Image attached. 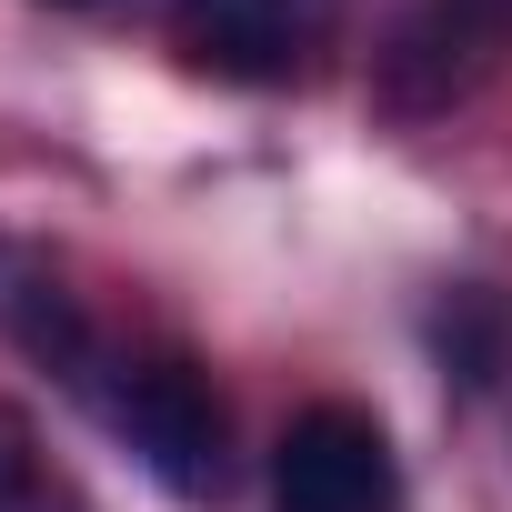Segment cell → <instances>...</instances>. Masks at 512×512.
<instances>
[{"label":"cell","mask_w":512,"mask_h":512,"mask_svg":"<svg viewBox=\"0 0 512 512\" xmlns=\"http://www.w3.org/2000/svg\"><path fill=\"white\" fill-rule=\"evenodd\" d=\"M512 51V0H412L372 51L382 121H452Z\"/></svg>","instance_id":"obj_1"},{"label":"cell","mask_w":512,"mask_h":512,"mask_svg":"<svg viewBox=\"0 0 512 512\" xmlns=\"http://www.w3.org/2000/svg\"><path fill=\"white\" fill-rule=\"evenodd\" d=\"M111 412H121V432H131V452L171 482V492H221V442H231V422H221V392H211V372L201 362H181V352H151V362H131L121 372V392H111Z\"/></svg>","instance_id":"obj_2"},{"label":"cell","mask_w":512,"mask_h":512,"mask_svg":"<svg viewBox=\"0 0 512 512\" xmlns=\"http://www.w3.org/2000/svg\"><path fill=\"white\" fill-rule=\"evenodd\" d=\"M272 502L282 512H392V442H382V422L352 412V402L292 412V432L272 452Z\"/></svg>","instance_id":"obj_3"},{"label":"cell","mask_w":512,"mask_h":512,"mask_svg":"<svg viewBox=\"0 0 512 512\" xmlns=\"http://www.w3.org/2000/svg\"><path fill=\"white\" fill-rule=\"evenodd\" d=\"M171 41L221 81H302L332 41V0H171Z\"/></svg>","instance_id":"obj_4"},{"label":"cell","mask_w":512,"mask_h":512,"mask_svg":"<svg viewBox=\"0 0 512 512\" xmlns=\"http://www.w3.org/2000/svg\"><path fill=\"white\" fill-rule=\"evenodd\" d=\"M0 512H91L81 482L41 452V432L21 412H0Z\"/></svg>","instance_id":"obj_5"},{"label":"cell","mask_w":512,"mask_h":512,"mask_svg":"<svg viewBox=\"0 0 512 512\" xmlns=\"http://www.w3.org/2000/svg\"><path fill=\"white\" fill-rule=\"evenodd\" d=\"M502 352H512V312H502L482 282H462V292L442 302V362H452V372L482 392V382L502 372Z\"/></svg>","instance_id":"obj_6"},{"label":"cell","mask_w":512,"mask_h":512,"mask_svg":"<svg viewBox=\"0 0 512 512\" xmlns=\"http://www.w3.org/2000/svg\"><path fill=\"white\" fill-rule=\"evenodd\" d=\"M61 11H91V0H61Z\"/></svg>","instance_id":"obj_7"}]
</instances>
